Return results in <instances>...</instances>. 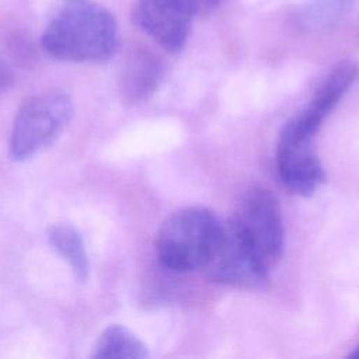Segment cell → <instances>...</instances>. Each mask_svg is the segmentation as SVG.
<instances>
[{
	"label": "cell",
	"mask_w": 359,
	"mask_h": 359,
	"mask_svg": "<svg viewBox=\"0 0 359 359\" xmlns=\"http://www.w3.org/2000/svg\"><path fill=\"white\" fill-rule=\"evenodd\" d=\"M118 46L115 17L94 0H57L41 36L43 52L63 62H107Z\"/></svg>",
	"instance_id": "obj_1"
},
{
	"label": "cell",
	"mask_w": 359,
	"mask_h": 359,
	"mask_svg": "<svg viewBox=\"0 0 359 359\" xmlns=\"http://www.w3.org/2000/svg\"><path fill=\"white\" fill-rule=\"evenodd\" d=\"M203 269L210 280L240 289L261 290L269 283L271 271L258 259L231 219L222 226Z\"/></svg>",
	"instance_id": "obj_6"
},
{
	"label": "cell",
	"mask_w": 359,
	"mask_h": 359,
	"mask_svg": "<svg viewBox=\"0 0 359 359\" xmlns=\"http://www.w3.org/2000/svg\"><path fill=\"white\" fill-rule=\"evenodd\" d=\"M163 76L158 57L147 49H136L126 56L119 72V91L122 98L137 102L147 98L157 87Z\"/></svg>",
	"instance_id": "obj_8"
},
{
	"label": "cell",
	"mask_w": 359,
	"mask_h": 359,
	"mask_svg": "<svg viewBox=\"0 0 359 359\" xmlns=\"http://www.w3.org/2000/svg\"><path fill=\"white\" fill-rule=\"evenodd\" d=\"M48 238L55 251L69 264L76 279L86 282L88 278V257L79 230L72 224H53L48 230Z\"/></svg>",
	"instance_id": "obj_10"
},
{
	"label": "cell",
	"mask_w": 359,
	"mask_h": 359,
	"mask_svg": "<svg viewBox=\"0 0 359 359\" xmlns=\"http://www.w3.org/2000/svg\"><path fill=\"white\" fill-rule=\"evenodd\" d=\"M14 83V73L11 70V67L3 60L0 59V93L8 90Z\"/></svg>",
	"instance_id": "obj_14"
},
{
	"label": "cell",
	"mask_w": 359,
	"mask_h": 359,
	"mask_svg": "<svg viewBox=\"0 0 359 359\" xmlns=\"http://www.w3.org/2000/svg\"><path fill=\"white\" fill-rule=\"evenodd\" d=\"M358 76L359 66L355 62H341L318 87L306 109L324 121L344 97V94L351 88Z\"/></svg>",
	"instance_id": "obj_9"
},
{
	"label": "cell",
	"mask_w": 359,
	"mask_h": 359,
	"mask_svg": "<svg viewBox=\"0 0 359 359\" xmlns=\"http://www.w3.org/2000/svg\"><path fill=\"white\" fill-rule=\"evenodd\" d=\"M191 20L172 0H137L133 21L170 53H178L185 46Z\"/></svg>",
	"instance_id": "obj_7"
},
{
	"label": "cell",
	"mask_w": 359,
	"mask_h": 359,
	"mask_svg": "<svg viewBox=\"0 0 359 359\" xmlns=\"http://www.w3.org/2000/svg\"><path fill=\"white\" fill-rule=\"evenodd\" d=\"M223 223L199 206L174 212L160 227L156 251L160 264L174 272H189L208 262L219 240Z\"/></svg>",
	"instance_id": "obj_2"
},
{
	"label": "cell",
	"mask_w": 359,
	"mask_h": 359,
	"mask_svg": "<svg viewBox=\"0 0 359 359\" xmlns=\"http://www.w3.org/2000/svg\"><path fill=\"white\" fill-rule=\"evenodd\" d=\"M349 358H359V346H356V349L349 353Z\"/></svg>",
	"instance_id": "obj_15"
},
{
	"label": "cell",
	"mask_w": 359,
	"mask_h": 359,
	"mask_svg": "<svg viewBox=\"0 0 359 359\" xmlns=\"http://www.w3.org/2000/svg\"><path fill=\"white\" fill-rule=\"evenodd\" d=\"M94 358H118V359H143L149 356L146 345L126 327L109 325L100 337Z\"/></svg>",
	"instance_id": "obj_11"
},
{
	"label": "cell",
	"mask_w": 359,
	"mask_h": 359,
	"mask_svg": "<svg viewBox=\"0 0 359 359\" xmlns=\"http://www.w3.org/2000/svg\"><path fill=\"white\" fill-rule=\"evenodd\" d=\"M189 17L202 15L213 10L223 0H172Z\"/></svg>",
	"instance_id": "obj_13"
},
{
	"label": "cell",
	"mask_w": 359,
	"mask_h": 359,
	"mask_svg": "<svg viewBox=\"0 0 359 359\" xmlns=\"http://www.w3.org/2000/svg\"><path fill=\"white\" fill-rule=\"evenodd\" d=\"M258 259L271 271L282 257L285 227L276 196L266 188H252L231 219Z\"/></svg>",
	"instance_id": "obj_5"
},
{
	"label": "cell",
	"mask_w": 359,
	"mask_h": 359,
	"mask_svg": "<svg viewBox=\"0 0 359 359\" xmlns=\"http://www.w3.org/2000/svg\"><path fill=\"white\" fill-rule=\"evenodd\" d=\"M320 128L302 112L282 129L276 144L278 172L292 192L310 196L324 182L325 172L314 150V136Z\"/></svg>",
	"instance_id": "obj_4"
},
{
	"label": "cell",
	"mask_w": 359,
	"mask_h": 359,
	"mask_svg": "<svg viewBox=\"0 0 359 359\" xmlns=\"http://www.w3.org/2000/svg\"><path fill=\"white\" fill-rule=\"evenodd\" d=\"M73 112V101L63 91L39 93L24 100L10 133V157L25 161L49 147L67 128Z\"/></svg>",
	"instance_id": "obj_3"
},
{
	"label": "cell",
	"mask_w": 359,
	"mask_h": 359,
	"mask_svg": "<svg viewBox=\"0 0 359 359\" xmlns=\"http://www.w3.org/2000/svg\"><path fill=\"white\" fill-rule=\"evenodd\" d=\"M352 3L353 0H307L300 8L302 18L307 25H327L349 11Z\"/></svg>",
	"instance_id": "obj_12"
}]
</instances>
